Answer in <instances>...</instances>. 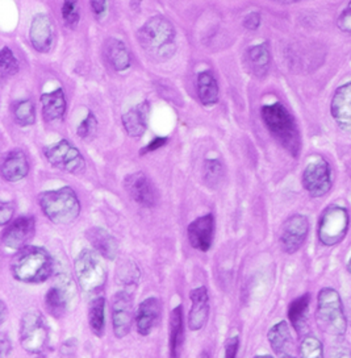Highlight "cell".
Returning a JSON list of instances; mask_svg holds the SVG:
<instances>
[{
	"mask_svg": "<svg viewBox=\"0 0 351 358\" xmlns=\"http://www.w3.org/2000/svg\"><path fill=\"white\" fill-rule=\"evenodd\" d=\"M191 310L188 313V327L191 331L196 332L205 327L210 318V295L205 286L194 288L189 293Z\"/></svg>",
	"mask_w": 351,
	"mask_h": 358,
	"instance_id": "ac0fdd59",
	"label": "cell"
},
{
	"mask_svg": "<svg viewBox=\"0 0 351 358\" xmlns=\"http://www.w3.org/2000/svg\"><path fill=\"white\" fill-rule=\"evenodd\" d=\"M185 341V327H183V307L179 304L171 311L170 316V334H169V346L170 356L176 358L180 355V349Z\"/></svg>",
	"mask_w": 351,
	"mask_h": 358,
	"instance_id": "484cf974",
	"label": "cell"
},
{
	"mask_svg": "<svg viewBox=\"0 0 351 358\" xmlns=\"http://www.w3.org/2000/svg\"><path fill=\"white\" fill-rule=\"evenodd\" d=\"M303 186L312 198H321L332 189V169L322 157L309 162L303 173Z\"/></svg>",
	"mask_w": 351,
	"mask_h": 358,
	"instance_id": "8fae6325",
	"label": "cell"
},
{
	"mask_svg": "<svg viewBox=\"0 0 351 358\" xmlns=\"http://www.w3.org/2000/svg\"><path fill=\"white\" fill-rule=\"evenodd\" d=\"M7 319V306L4 302L0 303V324H4Z\"/></svg>",
	"mask_w": 351,
	"mask_h": 358,
	"instance_id": "bcb514c9",
	"label": "cell"
},
{
	"mask_svg": "<svg viewBox=\"0 0 351 358\" xmlns=\"http://www.w3.org/2000/svg\"><path fill=\"white\" fill-rule=\"evenodd\" d=\"M38 205L44 215L57 226H66L75 221L81 214V202L71 187H61L38 195Z\"/></svg>",
	"mask_w": 351,
	"mask_h": 358,
	"instance_id": "3957f363",
	"label": "cell"
},
{
	"mask_svg": "<svg viewBox=\"0 0 351 358\" xmlns=\"http://www.w3.org/2000/svg\"><path fill=\"white\" fill-rule=\"evenodd\" d=\"M96 251L83 249L75 258L74 273L83 293L88 297H96L104 288L107 269Z\"/></svg>",
	"mask_w": 351,
	"mask_h": 358,
	"instance_id": "5b68a950",
	"label": "cell"
},
{
	"mask_svg": "<svg viewBox=\"0 0 351 358\" xmlns=\"http://www.w3.org/2000/svg\"><path fill=\"white\" fill-rule=\"evenodd\" d=\"M77 287L69 275L59 274L54 286L47 290L45 295V309L49 315L59 319L65 316L74 303Z\"/></svg>",
	"mask_w": 351,
	"mask_h": 358,
	"instance_id": "30bf717a",
	"label": "cell"
},
{
	"mask_svg": "<svg viewBox=\"0 0 351 358\" xmlns=\"http://www.w3.org/2000/svg\"><path fill=\"white\" fill-rule=\"evenodd\" d=\"M124 189L129 196L142 207L152 208L158 202V194L146 174L137 171L124 178Z\"/></svg>",
	"mask_w": 351,
	"mask_h": 358,
	"instance_id": "9a60e30c",
	"label": "cell"
},
{
	"mask_svg": "<svg viewBox=\"0 0 351 358\" xmlns=\"http://www.w3.org/2000/svg\"><path fill=\"white\" fill-rule=\"evenodd\" d=\"M20 70L19 66V61L16 60L15 54L12 53V50L8 48H3L1 50V56H0V72L1 77L7 78L12 77Z\"/></svg>",
	"mask_w": 351,
	"mask_h": 358,
	"instance_id": "d590c367",
	"label": "cell"
},
{
	"mask_svg": "<svg viewBox=\"0 0 351 358\" xmlns=\"http://www.w3.org/2000/svg\"><path fill=\"white\" fill-rule=\"evenodd\" d=\"M330 109L333 119L341 130L351 132V82L336 90Z\"/></svg>",
	"mask_w": 351,
	"mask_h": 358,
	"instance_id": "d6986e66",
	"label": "cell"
},
{
	"mask_svg": "<svg viewBox=\"0 0 351 358\" xmlns=\"http://www.w3.org/2000/svg\"><path fill=\"white\" fill-rule=\"evenodd\" d=\"M36 232V219L33 216H22L15 219L3 229L1 242L12 251H20L33 239Z\"/></svg>",
	"mask_w": 351,
	"mask_h": 358,
	"instance_id": "4fadbf2b",
	"label": "cell"
},
{
	"mask_svg": "<svg viewBox=\"0 0 351 358\" xmlns=\"http://www.w3.org/2000/svg\"><path fill=\"white\" fill-rule=\"evenodd\" d=\"M309 232V221L304 215H293L288 217L281 229V249L287 254H293L304 245Z\"/></svg>",
	"mask_w": 351,
	"mask_h": 358,
	"instance_id": "5bb4252c",
	"label": "cell"
},
{
	"mask_svg": "<svg viewBox=\"0 0 351 358\" xmlns=\"http://www.w3.org/2000/svg\"><path fill=\"white\" fill-rule=\"evenodd\" d=\"M88 324L91 332L103 337L106 334V299L102 295L95 297L88 309Z\"/></svg>",
	"mask_w": 351,
	"mask_h": 358,
	"instance_id": "f1b7e54d",
	"label": "cell"
},
{
	"mask_svg": "<svg viewBox=\"0 0 351 358\" xmlns=\"http://www.w3.org/2000/svg\"><path fill=\"white\" fill-rule=\"evenodd\" d=\"M49 343V327L40 311H28L20 322V344L29 355H41Z\"/></svg>",
	"mask_w": 351,
	"mask_h": 358,
	"instance_id": "52a82bcc",
	"label": "cell"
},
{
	"mask_svg": "<svg viewBox=\"0 0 351 358\" xmlns=\"http://www.w3.org/2000/svg\"><path fill=\"white\" fill-rule=\"evenodd\" d=\"M270 345L276 356L287 357L291 356V349L293 346L292 336L290 331L288 322L281 320L270 328L267 334Z\"/></svg>",
	"mask_w": 351,
	"mask_h": 358,
	"instance_id": "cb8c5ba5",
	"label": "cell"
},
{
	"mask_svg": "<svg viewBox=\"0 0 351 358\" xmlns=\"http://www.w3.org/2000/svg\"><path fill=\"white\" fill-rule=\"evenodd\" d=\"M316 320L318 327L334 337H342L348 329V320L342 306L340 294L332 288L324 287L317 298Z\"/></svg>",
	"mask_w": 351,
	"mask_h": 358,
	"instance_id": "8992f818",
	"label": "cell"
},
{
	"mask_svg": "<svg viewBox=\"0 0 351 358\" xmlns=\"http://www.w3.org/2000/svg\"><path fill=\"white\" fill-rule=\"evenodd\" d=\"M350 226V217L346 208L330 205L321 215L318 223V240L325 247H334L343 241Z\"/></svg>",
	"mask_w": 351,
	"mask_h": 358,
	"instance_id": "ba28073f",
	"label": "cell"
},
{
	"mask_svg": "<svg viewBox=\"0 0 351 358\" xmlns=\"http://www.w3.org/2000/svg\"><path fill=\"white\" fill-rule=\"evenodd\" d=\"M40 102L42 108V116L47 123H54L63 118L66 111V99L62 88L42 94L40 98Z\"/></svg>",
	"mask_w": 351,
	"mask_h": 358,
	"instance_id": "d4e9b609",
	"label": "cell"
},
{
	"mask_svg": "<svg viewBox=\"0 0 351 358\" xmlns=\"http://www.w3.org/2000/svg\"><path fill=\"white\" fill-rule=\"evenodd\" d=\"M259 24H260V15L258 13H249L244 20V25L250 31L257 29Z\"/></svg>",
	"mask_w": 351,
	"mask_h": 358,
	"instance_id": "7bdbcfd3",
	"label": "cell"
},
{
	"mask_svg": "<svg viewBox=\"0 0 351 358\" xmlns=\"http://www.w3.org/2000/svg\"><path fill=\"white\" fill-rule=\"evenodd\" d=\"M62 17L65 23L70 26L78 24L79 22V11L75 0H65L62 6Z\"/></svg>",
	"mask_w": 351,
	"mask_h": 358,
	"instance_id": "8d00e7d4",
	"label": "cell"
},
{
	"mask_svg": "<svg viewBox=\"0 0 351 358\" xmlns=\"http://www.w3.org/2000/svg\"><path fill=\"white\" fill-rule=\"evenodd\" d=\"M198 95L204 106H213L219 102V84L211 72H201L198 75Z\"/></svg>",
	"mask_w": 351,
	"mask_h": 358,
	"instance_id": "83f0119b",
	"label": "cell"
},
{
	"mask_svg": "<svg viewBox=\"0 0 351 358\" xmlns=\"http://www.w3.org/2000/svg\"><path fill=\"white\" fill-rule=\"evenodd\" d=\"M149 102H142L139 106L130 108L123 116L124 130L130 137L139 139L148 128V115H149Z\"/></svg>",
	"mask_w": 351,
	"mask_h": 358,
	"instance_id": "603a6c76",
	"label": "cell"
},
{
	"mask_svg": "<svg viewBox=\"0 0 351 358\" xmlns=\"http://www.w3.org/2000/svg\"><path fill=\"white\" fill-rule=\"evenodd\" d=\"M279 1H295V0H279Z\"/></svg>",
	"mask_w": 351,
	"mask_h": 358,
	"instance_id": "c3c4849f",
	"label": "cell"
},
{
	"mask_svg": "<svg viewBox=\"0 0 351 358\" xmlns=\"http://www.w3.org/2000/svg\"><path fill=\"white\" fill-rule=\"evenodd\" d=\"M11 341L8 340V337L4 334H1L0 336V357H7L11 352Z\"/></svg>",
	"mask_w": 351,
	"mask_h": 358,
	"instance_id": "ee69618b",
	"label": "cell"
},
{
	"mask_svg": "<svg viewBox=\"0 0 351 358\" xmlns=\"http://www.w3.org/2000/svg\"><path fill=\"white\" fill-rule=\"evenodd\" d=\"M111 315L114 334L117 338H124L130 332L134 320L133 298L128 291H118L112 297Z\"/></svg>",
	"mask_w": 351,
	"mask_h": 358,
	"instance_id": "7c38bea8",
	"label": "cell"
},
{
	"mask_svg": "<svg viewBox=\"0 0 351 358\" xmlns=\"http://www.w3.org/2000/svg\"><path fill=\"white\" fill-rule=\"evenodd\" d=\"M240 348V337L238 336H233L231 337L226 344H225V357L234 358L237 356Z\"/></svg>",
	"mask_w": 351,
	"mask_h": 358,
	"instance_id": "60d3db41",
	"label": "cell"
},
{
	"mask_svg": "<svg viewBox=\"0 0 351 358\" xmlns=\"http://www.w3.org/2000/svg\"><path fill=\"white\" fill-rule=\"evenodd\" d=\"M53 24L47 15H37L31 24L29 40L33 48L40 53H47L53 47Z\"/></svg>",
	"mask_w": 351,
	"mask_h": 358,
	"instance_id": "ffe728a7",
	"label": "cell"
},
{
	"mask_svg": "<svg viewBox=\"0 0 351 358\" xmlns=\"http://www.w3.org/2000/svg\"><path fill=\"white\" fill-rule=\"evenodd\" d=\"M224 178L223 164L219 159H207L203 165V179L210 189H217Z\"/></svg>",
	"mask_w": 351,
	"mask_h": 358,
	"instance_id": "1f68e13d",
	"label": "cell"
},
{
	"mask_svg": "<svg viewBox=\"0 0 351 358\" xmlns=\"http://www.w3.org/2000/svg\"><path fill=\"white\" fill-rule=\"evenodd\" d=\"M299 355L304 358H322L324 357L322 343L313 336H306L300 344Z\"/></svg>",
	"mask_w": 351,
	"mask_h": 358,
	"instance_id": "e575fe53",
	"label": "cell"
},
{
	"mask_svg": "<svg viewBox=\"0 0 351 358\" xmlns=\"http://www.w3.org/2000/svg\"><path fill=\"white\" fill-rule=\"evenodd\" d=\"M161 316H162V303L159 299L150 297L141 302L137 312L134 315L137 332L141 336L152 334L153 329L161 322Z\"/></svg>",
	"mask_w": 351,
	"mask_h": 358,
	"instance_id": "e0dca14e",
	"label": "cell"
},
{
	"mask_svg": "<svg viewBox=\"0 0 351 358\" xmlns=\"http://www.w3.org/2000/svg\"><path fill=\"white\" fill-rule=\"evenodd\" d=\"M167 141H169V140H167L166 137H155V139L153 140L152 143H148V145L141 150V155L154 152V150H157V149H159V148L164 146V145L167 143Z\"/></svg>",
	"mask_w": 351,
	"mask_h": 358,
	"instance_id": "b9f144b4",
	"label": "cell"
},
{
	"mask_svg": "<svg viewBox=\"0 0 351 358\" xmlns=\"http://www.w3.org/2000/svg\"><path fill=\"white\" fill-rule=\"evenodd\" d=\"M262 119L270 133L292 157H299L302 140L297 124L292 115L281 103L263 106L260 109Z\"/></svg>",
	"mask_w": 351,
	"mask_h": 358,
	"instance_id": "7a4b0ae2",
	"label": "cell"
},
{
	"mask_svg": "<svg viewBox=\"0 0 351 358\" xmlns=\"http://www.w3.org/2000/svg\"><path fill=\"white\" fill-rule=\"evenodd\" d=\"M187 238L191 247L199 251H208L214 238V217L212 214L195 219L187 228Z\"/></svg>",
	"mask_w": 351,
	"mask_h": 358,
	"instance_id": "2e32d148",
	"label": "cell"
},
{
	"mask_svg": "<svg viewBox=\"0 0 351 358\" xmlns=\"http://www.w3.org/2000/svg\"><path fill=\"white\" fill-rule=\"evenodd\" d=\"M141 47L155 60H167L176 52V31L162 16L152 17L139 32Z\"/></svg>",
	"mask_w": 351,
	"mask_h": 358,
	"instance_id": "277c9868",
	"label": "cell"
},
{
	"mask_svg": "<svg viewBox=\"0 0 351 358\" xmlns=\"http://www.w3.org/2000/svg\"><path fill=\"white\" fill-rule=\"evenodd\" d=\"M29 173V162L23 150L15 149L8 152L1 164V177L7 182H19Z\"/></svg>",
	"mask_w": 351,
	"mask_h": 358,
	"instance_id": "44dd1931",
	"label": "cell"
},
{
	"mask_svg": "<svg viewBox=\"0 0 351 358\" xmlns=\"http://www.w3.org/2000/svg\"><path fill=\"white\" fill-rule=\"evenodd\" d=\"M15 214V205L7 202L0 203V224L7 226L11 223L12 216Z\"/></svg>",
	"mask_w": 351,
	"mask_h": 358,
	"instance_id": "ab89813d",
	"label": "cell"
},
{
	"mask_svg": "<svg viewBox=\"0 0 351 358\" xmlns=\"http://www.w3.org/2000/svg\"><path fill=\"white\" fill-rule=\"evenodd\" d=\"M247 62L258 77L266 75L270 66V52L266 45H257L247 50Z\"/></svg>",
	"mask_w": 351,
	"mask_h": 358,
	"instance_id": "4dcf8cb0",
	"label": "cell"
},
{
	"mask_svg": "<svg viewBox=\"0 0 351 358\" xmlns=\"http://www.w3.org/2000/svg\"><path fill=\"white\" fill-rule=\"evenodd\" d=\"M117 278L125 286H139L141 273L139 266L130 261H124L117 269Z\"/></svg>",
	"mask_w": 351,
	"mask_h": 358,
	"instance_id": "836d02e7",
	"label": "cell"
},
{
	"mask_svg": "<svg viewBox=\"0 0 351 358\" xmlns=\"http://www.w3.org/2000/svg\"><path fill=\"white\" fill-rule=\"evenodd\" d=\"M13 119L20 127H31L36 121V109L31 100H22L13 104Z\"/></svg>",
	"mask_w": 351,
	"mask_h": 358,
	"instance_id": "d6a6232c",
	"label": "cell"
},
{
	"mask_svg": "<svg viewBox=\"0 0 351 358\" xmlns=\"http://www.w3.org/2000/svg\"><path fill=\"white\" fill-rule=\"evenodd\" d=\"M54 269L53 257L50 253L33 245H26L17 251L11 263V273L19 282L37 285L47 281Z\"/></svg>",
	"mask_w": 351,
	"mask_h": 358,
	"instance_id": "6da1fadb",
	"label": "cell"
},
{
	"mask_svg": "<svg viewBox=\"0 0 351 358\" xmlns=\"http://www.w3.org/2000/svg\"><path fill=\"white\" fill-rule=\"evenodd\" d=\"M348 272H349V273H350L351 275V257L350 260H349V263H348Z\"/></svg>",
	"mask_w": 351,
	"mask_h": 358,
	"instance_id": "7dc6e473",
	"label": "cell"
},
{
	"mask_svg": "<svg viewBox=\"0 0 351 358\" xmlns=\"http://www.w3.org/2000/svg\"><path fill=\"white\" fill-rule=\"evenodd\" d=\"M47 162L62 173L79 176L86 170V161L81 152L66 140L47 145L44 149Z\"/></svg>",
	"mask_w": 351,
	"mask_h": 358,
	"instance_id": "9c48e42d",
	"label": "cell"
},
{
	"mask_svg": "<svg viewBox=\"0 0 351 358\" xmlns=\"http://www.w3.org/2000/svg\"><path fill=\"white\" fill-rule=\"evenodd\" d=\"M91 8L96 15H102L106 11L107 0H90Z\"/></svg>",
	"mask_w": 351,
	"mask_h": 358,
	"instance_id": "f6af8a7d",
	"label": "cell"
},
{
	"mask_svg": "<svg viewBox=\"0 0 351 358\" xmlns=\"http://www.w3.org/2000/svg\"><path fill=\"white\" fill-rule=\"evenodd\" d=\"M106 57L116 72H125L130 66V56L125 44L116 38H109L106 44Z\"/></svg>",
	"mask_w": 351,
	"mask_h": 358,
	"instance_id": "4316f807",
	"label": "cell"
},
{
	"mask_svg": "<svg viewBox=\"0 0 351 358\" xmlns=\"http://www.w3.org/2000/svg\"><path fill=\"white\" fill-rule=\"evenodd\" d=\"M98 128V120L95 118L93 112H88L87 118L83 120L81 123V125L78 127V136L81 139H88V137H93Z\"/></svg>",
	"mask_w": 351,
	"mask_h": 358,
	"instance_id": "74e56055",
	"label": "cell"
},
{
	"mask_svg": "<svg viewBox=\"0 0 351 358\" xmlns=\"http://www.w3.org/2000/svg\"><path fill=\"white\" fill-rule=\"evenodd\" d=\"M309 303H311V295L304 294L300 298L295 299L288 307V319L299 334L302 332V328L305 325L306 315L309 311Z\"/></svg>",
	"mask_w": 351,
	"mask_h": 358,
	"instance_id": "f546056e",
	"label": "cell"
},
{
	"mask_svg": "<svg viewBox=\"0 0 351 358\" xmlns=\"http://www.w3.org/2000/svg\"><path fill=\"white\" fill-rule=\"evenodd\" d=\"M86 238L91 242L95 251L103 258L114 261L118 253V244L115 236H112L107 229L100 227L90 228L86 232Z\"/></svg>",
	"mask_w": 351,
	"mask_h": 358,
	"instance_id": "7402d4cb",
	"label": "cell"
},
{
	"mask_svg": "<svg viewBox=\"0 0 351 358\" xmlns=\"http://www.w3.org/2000/svg\"><path fill=\"white\" fill-rule=\"evenodd\" d=\"M338 28L342 32L351 35V1L338 17Z\"/></svg>",
	"mask_w": 351,
	"mask_h": 358,
	"instance_id": "f35d334b",
	"label": "cell"
}]
</instances>
